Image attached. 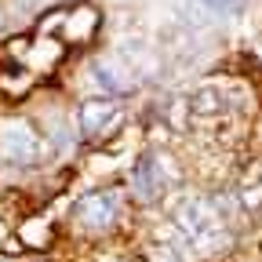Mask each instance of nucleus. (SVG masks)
Wrapping results in <instances>:
<instances>
[{"instance_id": "nucleus-4", "label": "nucleus", "mask_w": 262, "mask_h": 262, "mask_svg": "<svg viewBox=\"0 0 262 262\" xmlns=\"http://www.w3.org/2000/svg\"><path fill=\"white\" fill-rule=\"evenodd\" d=\"M0 153L15 164H33V160L44 157V139L29 120L11 117V120L0 124Z\"/></svg>"}, {"instance_id": "nucleus-3", "label": "nucleus", "mask_w": 262, "mask_h": 262, "mask_svg": "<svg viewBox=\"0 0 262 262\" xmlns=\"http://www.w3.org/2000/svg\"><path fill=\"white\" fill-rule=\"evenodd\" d=\"M120 219V193L117 189H91L73 204V222L88 233H106Z\"/></svg>"}, {"instance_id": "nucleus-8", "label": "nucleus", "mask_w": 262, "mask_h": 262, "mask_svg": "<svg viewBox=\"0 0 262 262\" xmlns=\"http://www.w3.org/2000/svg\"><path fill=\"white\" fill-rule=\"evenodd\" d=\"M208 8H219V11H233V8H241V0H204Z\"/></svg>"}, {"instance_id": "nucleus-5", "label": "nucleus", "mask_w": 262, "mask_h": 262, "mask_svg": "<svg viewBox=\"0 0 262 262\" xmlns=\"http://www.w3.org/2000/svg\"><path fill=\"white\" fill-rule=\"evenodd\" d=\"M168 168H164V157L157 149H142L135 168H131V189H135V196L142 204H153L160 201L164 193H168Z\"/></svg>"}, {"instance_id": "nucleus-1", "label": "nucleus", "mask_w": 262, "mask_h": 262, "mask_svg": "<svg viewBox=\"0 0 262 262\" xmlns=\"http://www.w3.org/2000/svg\"><path fill=\"white\" fill-rule=\"evenodd\" d=\"M55 26V37L66 44V48H77V44H91L95 40V33H98V26H102V11H98L95 4H73V8H58L55 15H48L44 22H40V33H48Z\"/></svg>"}, {"instance_id": "nucleus-6", "label": "nucleus", "mask_w": 262, "mask_h": 262, "mask_svg": "<svg viewBox=\"0 0 262 262\" xmlns=\"http://www.w3.org/2000/svg\"><path fill=\"white\" fill-rule=\"evenodd\" d=\"M120 120V110L110 95H88L77 106V131L84 139H98L102 131H110V124Z\"/></svg>"}, {"instance_id": "nucleus-2", "label": "nucleus", "mask_w": 262, "mask_h": 262, "mask_svg": "<svg viewBox=\"0 0 262 262\" xmlns=\"http://www.w3.org/2000/svg\"><path fill=\"white\" fill-rule=\"evenodd\" d=\"M171 222L182 237H189L193 244H201V248H211L219 241V222L211 215V208L204 201H196V196H179V201L171 204Z\"/></svg>"}, {"instance_id": "nucleus-7", "label": "nucleus", "mask_w": 262, "mask_h": 262, "mask_svg": "<svg viewBox=\"0 0 262 262\" xmlns=\"http://www.w3.org/2000/svg\"><path fill=\"white\" fill-rule=\"evenodd\" d=\"M153 262H179V251H175V248H168V244H160Z\"/></svg>"}]
</instances>
